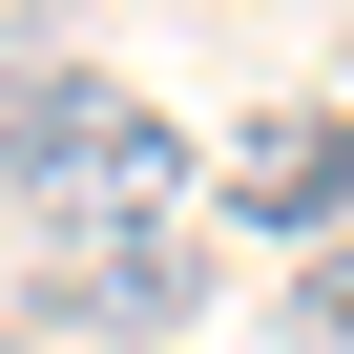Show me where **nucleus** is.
<instances>
[{
    "instance_id": "nucleus-1",
    "label": "nucleus",
    "mask_w": 354,
    "mask_h": 354,
    "mask_svg": "<svg viewBox=\"0 0 354 354\" xmlns=\"http://www.w3.org/2000/svg\"><path fill=\"white\" fill-rule=\"evenodd\" d=\"M0 188L42 209V250L63 230H167L188 125H167L146 84H104V63H21V84H0Z\"/></svg>"
},
{
    "instance_id": "nucleus-2",
    "label": "nucleus",
    "mask_w": 354,
    "mask_h": 354,
    "mask_svg": "<svg viewBox=\"0 0 354 354\" xmlns=\"http://www.w3.org/2000/svg\"><path fill=\"white\" fill-rule=\"evenodd\" d=\"M230 209L292 230V250H333L354 230V104H250L230 125Z\"/></svg>"
},
{
    "instance_id": "nucleus-3",
    "label": "nucleus",
    "mask_w": 354,
    "mask_h": 354,
    "mask_svg": "<svg viewBox=\"0 0 354 354\" xmlns=\"http://www.w3.org/2000/svg\"><path fill=\"white\" fill-rule=\"evenodd\" d=\"M42 292H63L84 333H188V313H209V250H188V209H167V230H63Z\"/></svg>"
},
{
    "instance_id": "nucleus-4",
    "label": "nucleus",
    "mask_w": 354,
    "mask_h": 354,
    "mask_svg": "<svg viewBox=\"0 0 354 354\" xmlns=\"http://www.w3.org/2000/svg\"><path fill=\"white\" fill-rule=\"evenodd\" d=\"M292 354H354V230H333V250L292 271Z\"/></svg>"
},
{
    "instance_id": "nucleus-5",
    "label": "nucleus",
    "mask_w": 354,
    "mask_h": 354,
    "mask_svg": "<svg viewBox=\"0 0 354 354\" xmlns=\"http://www.w3.org/2000/svg\"><path fill=\"white\" fill-rule=\"evenodd\" d=\"M333 84H354V21H333Z\"/></svg>"
}]
</instances>
